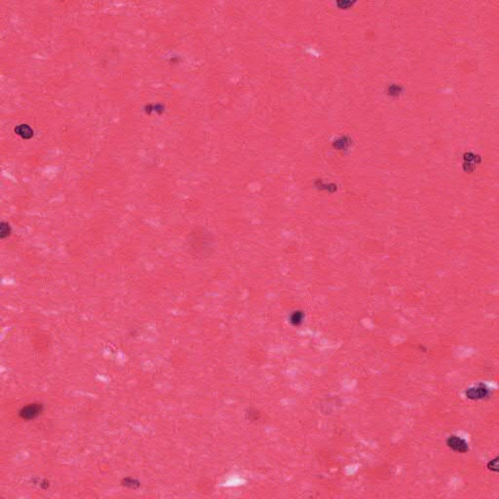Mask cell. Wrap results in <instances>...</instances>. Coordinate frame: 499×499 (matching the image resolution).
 Listing matches in <instances>:
<instances>
[{"instance_id":"obj_1","label":"cell","mask_w":499,"mask_h":499,"mask_svg":"<svg viewBox=\"0 0 499 499\" xmlns=\"http://www.w3.org/2000/svg\"><path fill=\"white\" fill-rule=\"evenodd\" d=\"M491 394L490 389L483 383H478L465 391V396L471 401H481L487 399Z\"/></svg>"},{"instance_id":"obj_2","label":"cell","mask_w":499,"mask_h":499,"mask_svg":"<svg viewBox=\"0 0 499 499\" xmlns=\"http://www.w3.org/2000/svg\"><path fill=\"white\" fill-rule=\"evenodd\" d=\"M446 444L450 450L456 453H466L469 451V446L466 440L455 435L449 436L446 439Z\"/></svg>"},{"instance_id":"obj_3","label":"cell","mask_w":499,"mask_h":499,"mask_svg":"<svg viewBox=\"0 0 499 499\" xmlns=\"http://www.w3.org/2000/svg\"><path fill=\"white\" fill-rule=\"evenodd\" d=\"M498 456H495L493 459L489 460L487 464H486V468L491 471V472H495L497 473L498 472Z\"/></svg>"}]
</instances>
